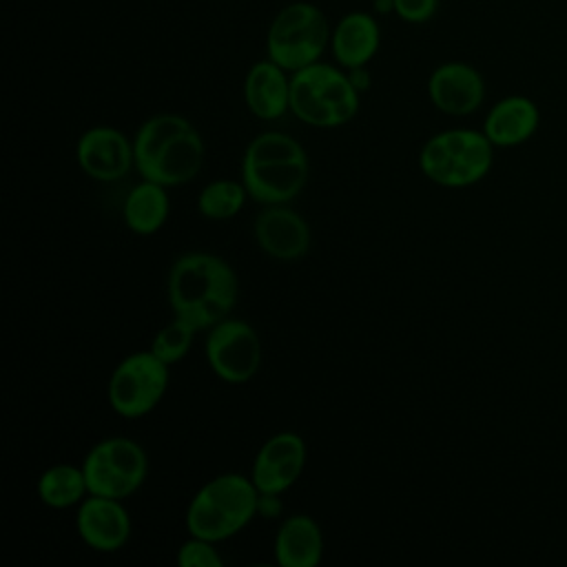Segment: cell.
Segmentation results:
<instances>
[{"label":"cell","instance_id":"cell-2","mask_svg":"<svg viewBox=\"0 0 567 567\" xmlns=\"http://www.w3.org/2000/svg\"><path fill=\"white\" fill-rule=\"evenodd\" d=\"M133 151L137 173L166 188L188 184L202 171L206 153L199 131L177 113H159L142 122Z\"/></svg>","mask_w":567,"mask_h":567},{"label":"cell","instance_id":"cell-17","mask_svg":"<svg viewBox=\"0 0 567 567\" xmlns=\"http://www.w3.org/2000/svg\"><path fill=\"white\" fill-rule=\"evenodd\" d=\"M279 567H317L323 556V534L310 514H290L281 520L272 543Z\"/></svg>","mask_w":567,"mask_h":567},{"label":"cell","instance_id":"cell-15","mask_svg":"<svg viewBox=\"0 0 567 567\" xmlns=\"http://www.w3.org/2000/svg\"><path fill=\"white\" fill-rule=\"evenodd\" d=\"M432 104L445 115H470L485 97L483 75L467 62H443L427 80Z\"/></svg>","mask_w":567,"mask_h":567},{"label":"cell","instance_id":"cell-27","mask_svg":"<svg viewBox=\"0 0 567 567\" xmlns=\"http://www.w3.org/2000/svg\"><path fill=\"white\" fill-rule=\"evenodd\" d=\"M348 75H350V82L354 84V89L359 93L368 91L370 84H372V78H370V71L368 66H354V69H348Z\"/></svg>","mask_w":567,"mask_h":567},{"label":"cell","instance_id":"cell-23","mask_svg":"<svg viewBox=\"0 0 567 567\" xmlns=\"http://www.w3.org/2000/svg\"><path fill=\"white\" fill-rule=\"evenodd\" d=\"M195 332L197 328L193 323H188L182 317H175L164 328L157 330V334L151 341V352L159 357L164 363L173 365L188 354Z\"/></svg>","mask_w":567,"mask_h":567},{"label":"cell","instance_id":"cell-21","mask_svg":"<svg viewBox=\"0 0 567 567\" xmlns=\"http://www.w3.org/2000/svg\"><path fill=\"white\" fill-rule=\"evenodd\" d=\"M38 498L51 509H66L80 505L89 496V485L82 465L55 463L38 478Z\"/></svg>","mask_w":567,"mask_h":567},{"label":"cell","instance_id":"cell-8","mask_svg":"<svg viewBox=\"0 0 567 567\" xmlns=\"http://www.w3.org/2000/svg\"><path fill=\"white\" fill-rule=\"evenodd\" d=\"M82 470L89 494L124 501L144 485L148 456L137 441L128 436H109L86 452Z\"/></svg>","mask_w":567,"mask_h":567},{"label":"cell","instance_id":"cell-14","mask_svg":"<svg viewBox=\"0 0 567 567\" xmlns=\"http://www.w3.org/2000/svg\"><path fill=\"white\" fill-rule=\"evenodd\" d=\"M257 246L272 259L295 261L310 248L312 235L308 221L288 204L266 206L252 224Z\"/></svg>","mask_w":567,"mask_h":567},{"label":"cell","instance_id":"cell-24","mask_svg":"<svg viewBox=\"0 0 567 567\" xmlns=\"http://www.w3.org/2000/svg\"><path fill=\"white\" fill-rule=\"evenodd\" d=\"M215 545L217 543H213V540L190 536L177 549V565H182V567H221L224 558L219 556Z\"/></svg>","mask_w":567,"mask_h":567},{"label":"cell","instance_id":"cell-19","mask_svg":"<svg viewBox=\"0 0 567 567\" xmlns=\"http://www.w3.org/2000/svg\"><path fill=\"white\" fill-rule=\"evenodd\" d=\"M381 44V31L372 13L352 11L343 16L332 35L330 49L334 60L348 71L354 66H368Z\"/></svg>","mask_w":567,"mask_h":567},{"label":"cell","instance_id":"cell-5","mask_svg":"<svg viewBox=\"0 0 567 567\" xmlns=\"http://www.w3.org/2000/svg\"><path fill=\"white\" fill-rule=\"evenodd\" d=\"M359 91L341 69L315 62L290 75V111L308 126L337 128L359 111Z\"/></svg>","mask_w":567,"mask_h":567},{"label":"cell","instance_id":"cell-18","mask_svg":"<svg viewBox=\"0 0 567 567\" xmlns=\"http://www.w3.org/2000/svg\"><path fill=\"white\" fill-rule=\"evenodd\" d=\"M540 122L538 106L525 95H507L498 100L483 122V133L494 146H518L527 142Z\"/></svg>","mask_w":567,"mask_h":567},{"label":"cell","instance_id":"cell-10","mask_svg":"<svg viewBox=\"0 0 567 567\" xmlns=\"http://www.w3.org/2000/svg\"><path fill=\"white\" fill-rule=\"evenodd\" d=\"M204 354L215 377L239 385L259 372L261 341L250 323L226 317L206 330Z\"/></svg>","mask_w":567,"mask_h":567},{"label":"cell","instance_id":"cell-13","mask_svg":"<svg viewBox=\"0 0 567 567\" xmlns=\"http://www.w3.org/2000/svg\"><path fill=\"white\" fill-rule=\"evenodd\" d=\"M75 529L89 549L113 554L131 538V516L122 498L89 494L78 505Z\"/></svg>","mask_w":567,"mask_h":567},{"label":"cell","instance_id":"cell-16","mask_svg":"<svg viewBox=\"0 0 567 567\" xmlns=\"http://www.w3.org/2000/svg\"><path fill=\"white\" fill-rule=\"evenodd\" d=\"M244 102L248 111L259 120H279L290 111V78L277 62H255L244 80Z\"/></svg>","mask_w":567,"mask_h":567},{"label":"cell","instance_id":"cell-3","mask_svg":"<svg viewBox=\"0 0 567 567\" xmlns=\"http://www.w3.org/2000/svg\"><path fill=\"white\" fill-rule=\"evenodd\" d=\"M308 171L303 146L281 131L259 133L241 157V182L248 197L264 206L292 202L303 190Z\"/></svg>","mask_w":567,"mask_h":567},{"label":"cell","instance_id":"cell-22","mask_svg":"<svg viewBox=\"0 0 567 567\" xmlns=\"http://www.w3.org/2000/svg\"><path fill=\"white\" fill-rule=\"evenodd\" d=\"M248 190L244 182L213 179L197 195V210L213 221L233 219L246 204Z\"/></svg>","mask_w":567,"mask_h":567},{"label":"cell","instance_id":"cell-9","mask_svg":"<svg viewBox=\"0 0 567 567\" xmlns=\"http://www.w3.org/2000/svg\"><path fill=\"white\" fill-rule=\"evenodd\" d=\"M168 390V363L148 350L131 352L111 372L106 396L115 414L140 419L153 412Z\"/></svg>","mask_w":567,"mask_h":567},{"label":"cell","instance_id":"cell-11","mask_svg":"<svg viewBox=\"0 0 567 567\" xmlns=\"http://www.w3.org/2000/svg\"><path fill=\"white\" fill-rule=\"evenodd\" d=\"M306 458V441L297 432H277L257 450L250 481L259 494H284L301 478Z\"/></svg>","mask_w":567,"mask_h":567},{"label":"cell","instance_id":"cell-26","mask_svg":"<svg viewBox=\"0 0 567 567\" xmlns=\"http://www.w3.org/2000/svg\"><path fill=\"white\" fill-rule=\"evenodd\" d=\"M284 512L281 494H259L257 498V516L261 518H279Z\"/></svg>","mask_w":567,"mask_h":567},{"label":"cell","instance_id":"cell-20","mask_svg":"<svg viewBox=\"0 0 567 567\" xmlns=\"http://www.w3.org/2000/svg\"><path fill=\"white\" fill-rule=\"evenodd\" d=\"M168 213L171 199L166 186L157 182L142 179L124 197L122 217L128 230H133L135 235H155L166 224Z\"/></svg>","mask_w":567,"mask_h":567},{"label":"cell","instance_id":"cell-1","mask_svg":"<svg viewBox=\"0 0 567 567\" xmlns=\"http://www.w3.org/2000/svg\"><path fill=\"white\" fill-rule=\"evenodd\" d=\"M168 303L175 317L186 319L197 330H208L230 317L237 303V275L219 255L193 250L179 255L166 281Z\"/></svg>","mask_w":567,"mask_h":567},{"label":"cell","instance_id":"cell-7","mask_svg":"<svg viewBox=\"0 0 567 567\" xmlns=\"http://www.w3.org/2000/svg\"><path fill=\"white\" fill-rule=\"evenodd\" d=\"M330 27L323 11L312 2L284 7L268 27L266 51L272 62L288 73L319 62L330 44Z\"/></svg>","mask_w":567,"mask_h":567},{"label":"cell","instance_id":"cell-6","mask_svg":"<svg viewBox=\"0 0 567 567\" xmlns=\"http://www.w3.org/2000/svg\"><path fill=\"white\" fill-rule=\"evenodd\" d=\"M494 159V144L483 131L450 128L432 135L421 153V173L445 188H465L481 182Z\"/></svg>","mask_w":567,"mask_h":567},{"label":"cell","instance_id":"cell-25","mask_svg":"<svg viewBox=\"0 0 567 567\" xmlns=\"http://www.w3.org/2000/svg\"><path fill=\"white\" fill-rule=\"evenodd\" d=\"M439 9V0H394V13L412 24L427 22Z\"/></svg>","mask_w":567,"mask_h":567},{"label":"cell","instance_id":"cell-4","mask_svg":"<svg viewBox=\"0 0 567 567\" xmlns=\"http://www.w3.org/2000/svg\"><path fill=\"white\" fill-rule=\"evenodd\" d=\"M259 489L250 476L228 472L204 483L186 507V532L221 543L241 532L257 516Z\"/></svg>","mask_w":567,"mask_h":567},{"label":"cell","instance_id":"cell-12","mask_svg":"<svg viewBox=\"0 0 567 567\" xmlns=\"http://www.w3.org/2000/svg\"><path fill=\"white\" fill-rule=\"evenodd\" d=\"M75 157L82 173L95 182H117L135 166L133 140L113 126L84 131L78 140Z\"/></svg>","mask_w":567,"mask_h":567}]
</instances>
